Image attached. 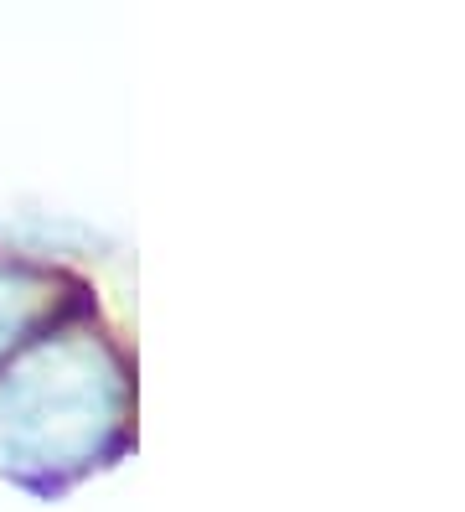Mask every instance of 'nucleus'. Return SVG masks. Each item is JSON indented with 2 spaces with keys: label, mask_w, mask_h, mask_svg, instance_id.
Masks as SVG:
<instances>
[]
</instances>
